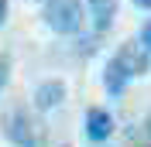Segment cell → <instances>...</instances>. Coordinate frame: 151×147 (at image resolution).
<instances>
[{"label": "cell", "mask_w": 151, "mask_h": 147, "mask_svg": "<svg viewBox=\"0 0 151 147\" xmlns=\"http://www.w3.org/2000/svg\"><path fill=\"white\" fill-rule=\"evenodd\" d=\"M0 130L14 147H41V130L35 127L31 113L21 103H10L7 110L0 113Z\"/></svg>", "instance_id": "cell-1"}, {"label": "cell", "mask_w": 151, "mask_h": 147, "mask_svg": "<svg viewBox=\"0 0 151 147\" xmlns=\"http://www.w3.org/2000/svg\"><path fill=\"white\" fill-rule=\"evenodd\" d=\"M134 7L137 10H151V0H134Z\"/></svg>", "instance_id": "cell-11"}, {"label": "cell", "mask_w": 151, "mask_h": 147, "mask_svg": "<svg viewBox=\"0 0 151 147\" xmlns=\"http://www.w3.org/2000/svg\"><path fill=\"white\" fill-rule=\"evenodd\" d=\"M4 21H7V0H0V28H4Z\"/></svg>", "instance_id": "cell-10"}, {"label": "cell", "mask_w": 151, "mask_h": 147, "mask_svg": "<svg viewBox=\"0 0 151 147\" xmlns=\"http://www.w3.org/2000/svg\"><path fill=\"white\" fill-rule=\"evenodd\" d=\"M86 21L83 0H45V24L55 34H79Z\"/></svg>", "instance_id": "cell-2"}, {"label": "cell", "mask_w": 151, "mask_h": 147, "mask_svg": "<svg viewBox=\"0 0 151 147\" xmlns=\"http://www.w3.org/2000/svg\"><path fill=\"white\" fill-rule=\"evenodd\" d=\"M137 41L148 48V55H151V21H144V24H141V34H137Z\"/></svg>", "instance_id": "cell-8"}, {"label": "cell", "mask_w": 151, "mask_h": 147, "mask_svg": "<svg viewBox=\"0 0 151 147\" xmlns=\"http://www.w3.org/2000/svg\"><path fill=\"white\" fill-rule=\"evenodd\" d=\"M62 99H65V86L58 82V79H48V82H41L35 89V110H41V113L62 106Z\"/></svg>", "instance_id": "cell-6"}, {"label": "cell", "mask_w": 151, "mask_h": 147, "mask_svg": "<svg viewBox=\"0 0 151 147\" xmlns=\"http://www.w3.org/2000/svg\"><path fill=\"white\" fill-rule=\"evenodd\" d=\"M110 133H113L110 110H103V106H89V110H86V140H89V144H106Z\"/></svg>", "instance_id": "cell-5"}, {"label": "cell", "mask_w": 151, "mask_h": 147, "mask_svg": "<svg viewBox=\"0 0 151 147\" xmlns=\"http://www.w3.org/2000/svg\"><path fill=\"white\" fill-rule=\"evenodd\" d=\"M113 58H117V65H120L131 79H141V75L151 69V55H148V48H144L137 38H134V41H124Z\"/></svg>", "instance_id": "cell-3"}, {"label": "cell", "mask_w": 151, "mask_h": 147, "mask_svg": "<svg viewBox=\"0 0 151 147\" xmlns=\"http://www.w3.org/2000/svg\"><path fill=\"white\" fill-rule=\"evenodd\" d=\"M7 82V55H0V86Z\"/></svg>", "instance_id": "cell-9"}, {"label": "cell", "mask_w": 151, "mask_h": 147, "mask_svg": "<svg viewBox=\"0 0 151 147\" xmlns=\"http://www.w3.org/2000/svg\"><path fill=\"white\" fill-rule=\"evenodd\" d=\"M127 86H131V75L117 65V58H110V62H106V69H103V89H106V96L120 99L124 92H127Z\"/></svg>", "instance_id": "cell-7"}, {"label": "cell", "mask_w": 151, "mask_h": 147, "mask_svg": "<svg viewBox=\"0 0 151 147\" xmlns=\"http://www.w3.org/2000/svg\"><path fill=\"white\" fill-rule=\"evenodd\" d=\"M86 17L93 24V34H106L117 21V0H83Z\"/></svg>", "instance_id": "cell-4"}]
</instances>
